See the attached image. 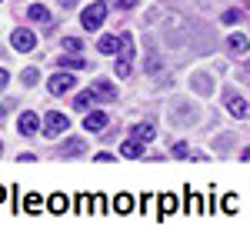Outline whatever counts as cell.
<instances>
[{"instance_id": "23", "label": "cell", "mask_w": 250, "mask_h": 230, "mask_svg": "<svg viewBox=\"0 0 250 230\" xmlns=\"http://www.w3.org/2000/svg\"><path fill=\"white\" fill-rule=\"evenodd\" d=\"M173 157H190V150H187V144L180 140V144H173Z\"/></svg>"}, {"instance_id": "19", "label": "cell", "mask_w": 250, "mask_h": 230, "mask_svg": "<svg viewBox=\"0 0 250 230\" xmlns=\"http://www.w3.org/2000/svg\"><path fill=\"white\" fill-rule=\"evenodd\" d=\"M67 210V197H63V193H54V197H50V213H63Z\"/></svg>"}, {"instance_id": "22", "label": "cell", "mask_w": 250, "mask_h": 230, "mask_svg": "<svg viewBox=\"0 0 250 230\" xmlns=\"http://www.w3.org/2000/svg\"><path fill=\"white\" fill-rule=\"evenodd\" d=\"M27 210H30V213L40 210V197H37V193H30V197H27Z\"/></svg>"}, {"instance_id": "17", "label": "cell", "mask_w": 250, "mask_h": 230, "mask_svg": "<svg viewBox=\"0 0 250 230\" xmlns=\"http://www.w3.org/2000/svg\"><path fill=\"white\" fill-rule=\"evenodd\" d=\"M57 67H67V70H83V67H87V60H83V57H60Z\"/></svg>"}, {"instance_id": "18", "label": "cell", "mask_w": 250, "mask_h": 230, "mask_svg": "<svg viewBox=\"0 0 250 230\" xmlns=\"http://www.w3.org/2000/svg\"><path fill=\"white\" fill-rule=\"evenodd\" d=\"M114 210H117V213H130V210H134V197L120 193V197H117V204H114Z\"/></svg>"}, {"instance_id": "2", "label": "cell", "mask_w": 250, "mask_h": 230, "mask_svg": "<svg viewBox=\"0 0 250 230\" xmlns=\"http://www.w3.org/2000/svg\"><path fill=\"white\" fill-rule=\"evenodd\" d=\"M104 17H107V3H90V7L80 14V23H83V30H100Z\"/></svg>"}, {"instance_id": "24", "label": "cell", "mask_w": 250, "mask_h": 230, "mask_svg": "<svg viewBox=\"0 0 250 230\" xmlns=\"http://www.w3.org/2000/svg\"><path fill=\"white\" fill-rule=\"evenodd\" d=\"M160 200H164V213H170L173 207H177V197H170V193H167V197H160Z\"/></svg>"}, {"instance_id": "3", "label": "cell", "mask_w": 250, "mask_h": 230, "mask_svg": "<svg viewBox=\"0 0 250 230\" xmlns=\"http://www.w3.org/2000/svg\"><path fill=\"white\" fill-rule=\"evenodd\" d=\"M10 47L20 50V54H30L34 47H37V37H34V30H27V27H17L14 34H10Z\"/></svg>"}, {"instance_id": "10", "label": "cell", "mask_w": 250, "mask_h": 230, "mask_svg": "<svg viewBox=\"0 0 250 230\" xmlns=\"http://www.w3.org/2000/svg\"><path fill=\"white\" fill-rule=\"evenodd\" d=\"M94 97L104 100V104H110V100H117V87L110 84V80H97L94 84Z\"/></svg>"}, {"instance_id": "4", "label": "cell", "mask_w": 250, "mask_h": 230, "mask_svg": "<svg viewBox=\"0 0 250 230\" xmlns=\"http://www.w3.org/2000/svg\"><path fill=\"white\" fill-rule=\"evenodd\" d=\"M67 127H70V120L60 114V110H50V114H47V120H43V130H47V137H60Z\"/></svg>"}, {"instance_id": "1", "label": "cell", "mask_w": 250, "mask_h": 230, "mask_svg": "<svg viewBox=\"0 0 250 230\" xmlns=\"http://www.w3.org/2000/svg\"><path fill=\"white\" fill-rule=\"evenodd\" d=\"M117 77H130L134 70V37L130 34H120L117 37Z\"/></svg>"}, {"instance_id": "26", "label": "cell", "mask_w": 250, "mask_h": 230, "mask_svg": "<svg viewBox=\"0 0 250 230\" xmlns=\"http://www.w3.org/2000/svg\"><path fill=\"white\" fill-rule=\"evenodd\" d=\"M137 0H117V7H124V10H127V7H134Z\"/></svg>"}, {"instance_id": "5", "label": "cell", "mask_w": 250, "mask_h": 230, "mask_svg": "<svg viewBox=\"0 0 250 230\" xmlns=\"http://www.w3.org/2000/svg\"><path fill=\"white\" fill-rule=\"evenodd\" d=\"M17 130L23 137H34L40 130V117L34 114V110H23V114H20V120H17Z\"/></svg>"}, {"instance_id": "9", "label": "cell", "mask_w": 250, "mask_h": 230, "mask_svg": "<svg viewBox=\"0 0 250 230\" xmlns=\"http://www.w3.org/2000/svg\"><path fill=\"white\" fill-rule=\"evenodd\" d=\"M120 157H130V160L144 157V140H140V137H127V140L120 144Z\"/></svg>"}, {"instance_id": "16", "label": "cell", "mask_w": 250, "mask_h": 230, "mask_svg": "<svg viewBox=\"0 0 250 230\" xmlns=\"http://www.w3.org/2000/svg\"><path fill=\"white\" fill-rule=\"evenodd\" d=\"M134 137H140V140H154V137H157V127H154V124H137V127H134Z\"/></svg>"}, {"instance_id": "12", "label": "cell", "mask_w": 250, "mask_h": 230, "mask_svg": "<svg viewBox=\"0 0 250 230\" xmlns=\"http://www.w3.org/2000/svg\"><path fill=\"white\" fill-rule=\"evenodd\" d=\"M94 87H90V90H80L77 97H74V110H90V107H94Z\"/></svg>"}, {"instance_id": "29", "label": "cell", "mask_w": 250, "mask_h": 230, "mask_svg": "<svg viewBox=\"0 0 250 230\" xmlns=\"http://www.w3.org/2000/svg\"><path fill=\"white\" fill-rule=\"evenodd\" d=\"M0 153H3V144H0Z\"/></svg>"}, {"instance_id": "15", "label": "cell", "mask_w": 250, "mask_h": 230, "mask_svg": "<svg viewBox=\"0 0 250 230\" xmlns=\"http://www.w3.org/2000/svg\"><path fill=\"white\" fill-rule=\"evenodd\" d=\"M80 153H83V140H77V137L60 147V157H80Z\"/></svg>"}, {"instance_id": "28", "label": "cell", "mask_w": 250, "mask_h": 230, "mask_svg": "<svg viewBox=\"0 0 250 230\" xmlns=\"http://www.w3.org/2000/svg\"><path fill=\"white\" fill-rule=\"evenodd\" d=\"M0 200H3V187H0Z\"/></svg>"}, {"instance_id": "25", "label": "cell", "mask_w": 250, "mask_h": 230, "mask_svg": "<svg viewBox=\"0 0 250 230\" xmlns=\"http://www.w3.org/2000/svg\"><path fill=\"white\" fill-rule=\"evenodd\" d=\"M237 20H240V10H227V14H224V23H237Z\"/></svg>"}, {"instance_id": "8", "label": "cell", "mask_w": 250, "mask_h": 230, "mask_svg": "<svg viewBox=\"0 0 250 230\" xmlns=\"http://www.w3.org/2000/svg\"><path fill=\"white\" fill-rule=\"evenodd\" d=\"M227 110H230V117H233V120H244V117L250 114L247 100H244L240 94H230V97H227Z\"/></svg>"}, {"instance_id": "14", "label": "cell", "mask_w": 250, "mask_h": 230, "mask_svg": "<svg viewBox=\"0 0 250 230\" xmlns=\"http://www.w3.org/2000/svg\"><path fill=\"white\" fill-rule=\"evenodd\" d=\"M97 50H100V54H117V37H114V34H100Z\"/></svg>"}, {"instance_id": "13", "label": "cell", "mask_w": 250, "mask_h": 230, "mask_svg": "<svg viewBox=\"0 0 250 230\" xmlns=\"http://www.w3.org/2000/svg\"><path fill=\"white\" fill-rule=\"evenodd\" d=\"M227 47H230V54H237V57H240V54L250 47V40L244 37V34H230V37H227Z\"/></svg>"}, {"instance_id": "20", "label": "cell", "mask_w": 250, "mask_h": 230, "mask_svg": "<svg viewBox=\"0 0 250 230\" xmlns=\"http://www.w3.org/2000/svg\"><path fill=\"white\" fill-rule=\"evenodd\" d=\"M20 80H23V87H34V84H37V80H40L37 67H27V70H23V77H20Z\"/></svg>"}, {"instance_id": "27", "label": "cell", "mask_w": 250, "mask_h": 230, "mask_svg": "<svg viewBox=\"0 0 250 230\" xmlns=\"http://www.w3.org/2000/svg\"><path fill=\"white\" fill-rule=\"evenodd\" d=\"M7 87V70H0V90Z\"/></svg>"}, {"instance_id": "7", "label": "cell", "mask_w": 250, "mask_h": 230, "mask_svg": "<svg viewBox=\"0 0 250 230\" xmlns=\"http://www.w3.org/2000/svg\"><path fill=\"white\" fill-rule=\"evenodd\" d=\"M107 124H110V117L104 114V110H87V120H83V127H87V130L100 134V130H107Z\"/></svg>"}, {"instance_id": "21", "label": "cell", "mask_w": 250, "mask_h": 230, "mask_svg": "<svg viewBox=\"0 0 250 230\" xmlns=\"http://www.w3.org/2000/svg\"><path fill=\"white\" fill-rule=\"evenodd\" d=\"M63 47H67L70 54H77L80 47H83V40H77V37H67V40H63Z\"/></svg>"}, {"instance_id": "6", "label": "cell", "mask_w": 250, "mask_h": 230, "mask_svg": "<svg viewBox=\"0 0 250 230\" xmlns=\"http://www.w3.org/2000/svg\"><path fill=\"white\" fill-rule=\"evenodd\" d=\"M47 90H50V94H67V90H74V77L70 74H54L47 80Z\"/></svg>"}, {"instance_id": "11", "label": "cell", "mask_w": 250, "mask_h": 230, "mask_svg": "<svg viewBox=\"0 0 250 230\" xmlns=\"http://www.w3.org/2000/svg\"><path fill=\"white\" fill-rule=\"evenodd\" d=\"M27 17L34 20V23H43V27H50V23H54V17H50V10H47V7H40V3H34V7L27 10Z\"/></svg>"}]
</instances>
